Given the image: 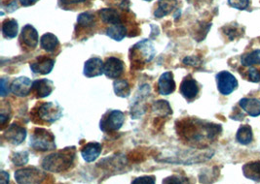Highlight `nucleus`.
Segmentation results:
<instances>
[{
	"mask_svg": "<svg viewBox=\"0 0 260 184\" xmlns=\"http://www.w3.org/2000/svg\"><path fill=\"white\" fill-rule=\"evenodd\" d=\"M10 115H11V111L9 109H4V106L2 105L1 114H0V122L2 126H4L6 122H8V120L10 119Z\"/></svg>",
	"mask_w": 260,
	"mask_h": 184,
	"instance_id": "ea45409f",
	"label": "nucleus"
},
{
	"mask_svg": "<svg viewBox=\"0 0 260 184\" xmlns=\"http://www.w3.org/2000/svg\"><path fill=\"white\" fill-rule=\"evenodd\" d=\"M115 94L121 98H128L131 95V86L127 80H116L113 82Z\"/></svg>",
	"mask_w": 260,
	"mask_h": 184,
	"instance_id": "c85d7f7f",
	"label": "nucleus"
},
{
	"mask_svg": "<svg viewBox=\"0 0 260 184\" xmlns=\"http://www.w3.org/2000/svg\"><path fill=\"white\" fill-rule=\"evenodd\" d=\"M102 150H103L102 144L96 142H91L86 144L80 150V153L85 161L91 163V162L95 161L100 157Z\"/></svg>",
	"mask_w": 260,
	"mask_h": 184,
	"instance_id": "6ab92c4d",
	"label": "nucleus"
},
{
	"mask_svg": "<svg viewBox=\"0 0 260 184\" xmlns=\"http://www.w3.org/2000/svg\"><path fill=\"white\" fill-rule=\"evenodd\" d=\"M11 161L15 166H24L28 162V153L26 151L16 152L13 154Z\"/></svg>",
	"mask_w": 260,
	"mask_h": 184,
	"instance_id": "473e14b6",
	"label": "nucleus"
},
{
	"mask_svg": "<svg viewBox=\"0 0 260 184\" xmlns=\"http://www.w3.org/2000/svg\"><path fill=\"white\" fill-rule=\"evenodd\" d=\"M20 42L23 46L26 47L28 49H36L38 42H39V36L36 28L31 24L24 25L20 36Z\"/></svg>",
	"mask_w": 260,
	"mask_h": 184,
	"instance_id": "ddd939ff",
	"label": "nucleus"
},
{
	"mask_svg": "<svg viewBox=\"0 0 260 184\" xmlns=\"http://www.w3.org/2000/svg\"><path fill=\"white\" fill-rule=\"evenodd\" d=\"M132 51L138 53L141 56V58L144 63L150 62L155 56L154 46L152 43L147 39L142 40L135 46L132 47Z\"/></svg>",
	"mask_w": 260,
	"mask_h": 184,
	"instance_id": "dca6fc26",
	"label": "nucleus"
},
{
	"mask_svg": "<svg viewBox=\"0 0 260 184\" xmlns=\"http://www.w3.org/2000/svg\"><path fill=\"white\" fill-rule=\"evenodd\" d=\"M95 24V17L90 12H85L78 16L77 25L83 29H92Z\"/></svg>",
	"mask_w": 260,
	"mask_h": 184,
	"instance_id": "cd10ccee",
	"label": "nucleus"
},
{
	"mask_svg": "<svg viewBox=\"0 0 260 184\" xmlns=\"http://www.w3.org/2000/svg\"><path fill=\"white\" fill-rule=\"evenodd\" d=\"M106 34L114 41H122L127 36V27L123 23L109 25L106 30Z\"/></svg>",
	"mask_w": 260,
	"mask_h": 184,
	"instance_id": "5701e85b",
	"label": "nucleus"
},
{
	"mask_svg": "<svg viewBox=\"0 0 260 184\" xmlns=\"http://www.w3.org/2000/svg\"><path fill=\"white\" fill-rule=\"evenodd\" d=\"M105 75L108 79H119L125 70L124 62L118 58H107L105 62Z\"/></svg>",
	"mask_w": 260,
	"mask_h": 184,
	"instance_id": "9d476101",
	"label": "nucleus"
},
{
	"mask_svg": "<svg viewBox=\"0 0 260 184\" xmlns=\"http://www.w3.org/2000/svg\"><path fill=\"white\" fill-rule=\"evenodd\" d=\"M32 82L26 77H20L11 82L10 89L15 96L26 97L32 92Z\"/></svg>",
	"mask_w": 260,
	"mask_h": 184,
	"instance_id": "9b49d317",
	"label": "nucleus"
},
{
	"mask_svg": "<svg viewBox=\"0 0 260 184\" xmlns=\"http://www.w3.org/2000/svg\"><path fill=\"white\" fill-rule=\"evenodd\" d=\"M62 116V108L59 104L45 102L38 105L32 111V118H37V122L54 123Z\"/></svg>",
	"mask_w": 260,
	"mask_h": 184,
	"instance_id": "7ed1b4c3",
	"label": "nucleus"
},
{
	"mask_svg": "<svg viewBox=\"0 0 260 184\" xmlns=\"http://www.w3.org/2000/svg\"><path fill=\"white\" fill-rule=\"evenodd\" d=\"M100 16L102 19V22L107 24H115V23H122L121 16L119 12L115 9H110V8H105L100 11Z\"/></svg>",
	"mask_w": 260,
	"mask_h": 184,
	"instance_id": "a878e982",
	"label": "nucleus"
},
{
	"mask_svg": "<svg viewBox=\"0 0 260 184\" xmlns=\"http://www.w3.org/2000/svg\"><path fill=\"white\" fill-rule=\"evenodd\" d=\"M76 158V149L74 147L66 148L45 156L41 161V167L51 173H61L70 170Z\"/></svg>",
	"mask_w": 260,
	"mask_h": 184,
	"instance_id": "f03ea898",
	"label": "nucleus"
},
{
	"mask_svg": "<svg viewBox=\"0 0 260 184\" xmlns=\"http://www.w3.org/2000/svg\"><path fill=\"white\" fill-rule=\"evenodd\" d=\"M252 139H253L252 129L248 124L242 125V126L238 129L236 134V140L239 144L244 145V146H248L252 142Z\"/></svg>",
	"mask_w": 260,
	"mask_h": 184,
	"instance_id": "bb28decb",
	"label": "nucleus"
},
{
	"mask_svg": "<svg viewBox=\"0 0 260 184\" xmlns=\"http://www.w3.org/2000/svg\"><path fill=\"white\" fill-rule=\"evenodd\" d=\"M180 135L188 142L202 143L213 141L221 132V127L217 124L204 123L199 119H187L180 124Z\"/></svg>",
	"mask_w": 260,
	"mask_h": 184,
	"instance_id": "f257e3e1",
	"label": "nucleus"
},
{
	"mask_svg": "<svg viewBox=\"0 0 260 184\" xmlns=\"http://www.w3.org/2000/svg\"><path fill=\"white\" fill-rule=\"evenodd\" d=\"M86 0H59V4L63 8H69L73 5L83 3Z\"/></svg>",
	"mask_w": 260,
	"mask_h": 184,
	"instance_id": "a19ab883",
	"label": "nucleus"
},
{
	"mask_svg": "<svg viewBox=\"0 0 260 184\" xmlns=\"http://www.w3.org/2000/svg\"><path fill=\"white\" fill-rule=\"evenodd\" d=\"M225 34L227 35V37L232 41L236 38H239L240 36H242L244 31L243 29H241L238 25H229V26H225L223 28Z\"/></svg>",
	"mask_w": 260,
	"mask_h": 184,
	"instance_id": "2f4dec72",
	"label": "nucleus"
},
{
	"mask_svg": "<svg viewBox=\"0 0 260 184\" xmlns=\"http://www.w3.org/2000/svg\"><path fill=\"white\" fill-rule=\"evenodd\" d=\"M40 47L42 50L49 54H53L57 51L59 47V41L58 37L53 33H45L40 38Z\"/></svg>",
	"mask_w": 260,
	"mask_h": 184,
	"instance_id": "4be33fe9",
	"label": "nucleus"
},
{
	"mask_svg": "<svg viewBox=\"0 0 260 184\" xmlns=\"http://www.w3.org/2000/svg\"><path fill=\"white\" fill-rule=\"evenodd\" d=\"M216 84L220 94L227 96L238 87V81L230 72L221 71L216 75Z\"/></svg>",
	"mask_w": 260,
	"mask_h": 184,
	"instance_id": "0eeeda50",
	"label": "nucleus"
},
{
	"mask_svg": "<svg viewBox=\"0 0 260 184\" xmlns=\"http://www.w3.org/2000/svg\"><path fill=\"white\" fill-rule=\"evenodd\" d=\"M53 90H54V82L47 79H40L32 82V93L38 99L48 97Z\"/></svg>",
	"mask_w": 260,
	"mask_h": 184,
	"instance_id": "a211bd4d",
	"label": "nucleus"
},
{
	"mask_svg": "<svg viewBox=\"0 0 260 184\" xmlns=\"http://www.w3.org/2000/svg\"><path fill=\"white\" fill-rule=\"evenodd\" d=\"M178 6V0H159L157 8L154 12L156 18H163L170 15Z\"/></svg>",
	"mask_w": 260,
	"mask_h": 184,
	"instance_id": "412c9836",
	"label": "nucleus"
},
{
	"mask_svg": "<svg viewBox=\"0 0 260 184\" xmlns=\"http://www.w3.org/2000/svg\"><path fill=\"white\" fill-rule=\"evenodd\" d=\"M183 64L189 65L192 67H199L202 64V59L198 57L191 56V57H187L183 59Z\"/></svg>",
	"mask_w": 260,
	"mask_h": 184,
	"instance_id": "e433bc0d",
	"label": "nucleus"
},
{
	"mask_svg": "<svg viewBox=\"0 0 260 184\" xmlns=\"http://www.w3.org/2000/svg\"><path fill=\"white\" fill-rule=\"evenodd\" d=\"M176 81L172 72H165L158 81V92L160 95H170L176 90Z\"/></svg>",
	"mask_w": 260,
	"mask_h": 184,
	"instance_id": "f3484780",
	"label": "nucleus"
},
{
	"mask_svg": "<svg viewBox=\"0 0 260 184\" xmlns=\"http://www.w3.org/2000/svg\"><path fill=\"white\" fill-rule=\"evenodd\" d=\"M179 91L188 102H192L197 98L200 92V86L197 81L193 79L191 75H188L181 81Z\"/></svg>",
	"mask_w": 260,
	"mask_h": 184,
	"instance_id": "6e6552de",
	"label": "nucleus"
},
{
	"mask_svg": "<svg viewBox=\"0 0 260 184\" xmlns=\"http://www.w3.org/2000/svg\"><path fill=\"white\" fill-rule=\"evenodd\" d=\"M144 1H147V2H150V1H153V0H144Z\"/></svg>",
	"mask_w": 260,
	"mask_h": 184,
	"instance_id": "c03bdc74",
	"label": "nucleus"
},
{
	"mask_svg": "<svg viewBox=\"0 0 260 184\" xmlns=\"http://www.w3.org/2000/svg\"><path fill=\"white\" fill-rule=\"evenodd\" d=\"M248 81L252 82H259L260 81V70L254 67H250L247 73Z\"/></svg>",
	"mask_w": 260,
	"mask_h": 184,
	"instance_id": "f704fd0d",
	"label": "nucleus"
},
{
	"mask_svg": "<svg viewBox=\"0 0 260 184\" xmlns=\"http://www.w3.org/2000/svg\"><path fill=\"white\" fill-rule=\"evenodd\" d=\"M149 94H150V86L148 84L142 85V87L140 88V92L137 93V95L135 97V100L133 101V105H132L131 113H132V116L134 118H138V117L142 116V113L141 111L144 113V110H143L144 109L143 108L144 102H142V101L145 100V98L147 96H149Z\"/></svg>",
	"mask_w": 260,
	"mask_h": 184,
	"instance_id": "4468645a",
	"label": "nucleus"
},
{
	"mask_svg": "<svg viewBox=\"0 0 260 184\" xmlns=\"http://www.w3.org/2000/svg\"><path fill=\"white\" fill-rule=\"evenodd\" d=\"M45 178L46 174L36 167L24 168L15 173V179L18 183H40Z\"/></svg>",
	"mask_w": 260,
	"mask_h": 184,
	"instance_id": "423d86ee",
	"label": "nucleus"
},
{
	"mask_svg": "<svg viewBox=\"0 0 260 184\" xmlns=\"http://www.w3.org/2000/svg\"><path fill=\"white\" fill-rule=\"evenodd\" d=\"M188 182V178L183 177L181 175H172L167 177L163 180V183H186Z\"/></svg>",
	"mask_w": 260,
	"mask_h": 184,
	"instance_id": "c9c22d12",
	"label": "nucleus"
},
{
	"mask_svg": "<svg viewBox=\"0 0 260 184\" xmlns=\"http://www.w3.org/2000/svg\"><path fill=\"white\" fill-rule=\"evenodd\" d=\"M154 113H156L159 115H170L173 114L172 108L170 104L168 103L165 100H160L153 104Z\"/></svg>",
	"mask_w": 260,
	"mask_h": 184,
	"instance_id": "7c9ffc66",
	"label": "nucleus"
},
{
	"mask_svg": "<svg viewBox=\"0 0 260 184\" xmlns=\"http://www.w3.org/2000/svg\"><path fill=\"white\" fill-rule=\"evenodd\" d=\"M105 62L102 58H92L84 64V76L87 78H95L105 74Z\"/></svg>",
	"mask_w": 260,
	"mask_h": 184,
	"instance_id": "f8f14e48",
	"label": "nucleus"
},
{
	"mask_svg": "<svg viewBox=\"0 0 260 184\" xmlns=\"http://www.w3.org/2000/svg\"><path fill=\"white\" fill-rule=\"evenodd\" d=\"M259 41H260V40H259Z\"/></svg>",
	"mask_w": 260,
	"mask_h": 184,
	"instance_id": "a18cd8bd",
	"label": "nucleus"
},
{
	"mask_svg": "<svg viewBox=\"0 0 260 184\" xmlns=\"http://www.w3.org/2000/svg\"><path fill=\"white\" fill-rule=\"evenodd\" d=\"M0 91H1L2 97H5L6 95H8L9 92H11L10 86H9V81L5 78H2L0 81Z\"/></svg>",
	"mask_w": 260,
	"mask_h": 184,
	"instance_id": "58836bf2",
	"label": "nucleus"
},
{
	"mask_svg": "<svg viewBox=\"0 0 260 184\" xmlns=\"http://www.w3.org/2000/svg\"><path fill=\"white\" fill-rule=\"evenodd\" d=\"M125 122V114L119 110H108L102 116L100 128L104 133H115Z\"/></svg>",
	"mask_w": 260,
	"mask_h": 184,
	"instance_id": "39448f33",
	"label": "nucleus"
},
{
	"mask_svg": "<svg viewBox=\"0 0 260 184\" xmlns=\"http://www.w3.org/2000/svg\"><path fill=\"white\" fill-rule=\"evenodd\" d=\"M156 181V177L153 175H143L141 177H138L132 181V183H144V184H154Z\"/></svg>",
	"mask_w": 260,
	"mask_h": 184,
	"instance_id": "4c0bfd02",
	"label": "nucleus"
},
{
	"mask_svg": "<svg viewBox=\"0 0 260 184\" xmlns=\"http://www.w3.org/2000/svg\"><path fill=\"white\" fill-rule=\"evenodd\" d=\"M244 175L250 180L260 181V161L249 162L243 166Z\"/></svg>",
	"mask_w": 260,
	"mask_h": 184,
	"instance_id": "393cba45",
	"label": "nucleus"
},
{
	"mask_svg": "<svg viewBox=\"0 0 260 184\" xmlns=\"http://www.w3.org/2000/svg\"><path fill=\"white\" fill-rule=\"evenodd\" d=\"M29 146L38 151H50L57 149L55 136L44 128H36L32 131Z\"/></svg>",
	"mask_w": 260,
	"mask_h": 184,
	"instance_id": "20e7f679",
	"label": "nucleus"
},
{
	"mask_svg": "<svg viewBox=\"0 0 260 184\" xmlns=\"http://www.w3.org/2000/svg\"><path fill=\"white\" fill-rule=\"evenodd\" d=\"M3 138L13 146H20L26 138V129L17 123H13L3 133Z\"/></svg>",
	"mask_w": 260,
	"mask_h": 184,
	"instance_id": "1a4fd4ad",
	"label": "nucleus"
},
{
	"mask_svg": "<svg viewBox=\"0 0 260 184\" xmlns=\"http://www.w3.org/2000/svg\"><path fill=\"white\" fill-rule=\"evenodd\" d=\"M21 5L24 6V7H28V6H31V5H35L37 1L39 0H19Z\"/></svg>",
	"mask_w": 260,
	"mask_h": 184,
	"instance_id": "37998d69",
	"label": "nucleus"
},
{
	"mask_svg": "<svg viewBox=\"0 0 260 184\" xmlns=\"http://www.w3.org/2000/svg\"><path fill=\"white\" fill-rule=\"evenodd\" d=\"M250 0H228V4L238 10H246L249 5Z\"/></svg>",
	"mask_w": 260,
	"mask_h": 184,
	"instance_id": "72a5a7b5",
	"label": "nucleus"
},
{
	"mask_svg": "<svg viewBox=\"0 0 260 184\" xmlns=\"http://www.w3.org/2000/svg\"><path fill=\"white\" fill-rule=\"evenodd\" d=\"M239 106L244 112L252 117L260 115V100L256 98H243L240 100Z\"/></svg>",
	"mask_w": 260,
	"mask_h": 184,
	"instance_id": "aec40b11",
	"label": "nucleus"
},
{
	"mask_svg": "<svg viewBox=\"0 0 260 184\" xmlns=\"http://www.w3.org/2000/svg\"><path fill=\"white\" fill-rule=\"evenodd\" d=\"M2 35L5 39L11 40L17 37L19 32V24L14 19H7L2 23Z\"/></svg>",
	"mask_w": 260,
	"mask_h": 184,
	"instance_id": "b1692460",
	"label": "nucleus"
},
{
	"mask_svg": "<svg viewBox=\"0 0 260 184\" xmlns=\"http://www.w3.org/2000/svg\"><path fill=\"white\" fill-rule=\"evenodd\" d=\"M241 63L245 67H251L252 65H260V50H254L244 55L241 58Z\"/></svg>",
	"mask_w": 260,
	"mask_h": 184,
	"instance_id": "c756f323",
	"label": "nucleus"
},
{
	"mask_svg": "<svg viewBox=\"0 0 260 184\" xmlns=\"http://www.w3.org/2000/svg\"><path fill=\"white\" fill-rule=\"evenodd\" d=\"M30 69L36 75H48L55 66V59L47 57H39L30 63Z\"/></svg>",
	"mask_w": 260,
	"mask_h": 184,
	"instance_id": "2eb2a0df",
	"label": "nucleus"
},
{
	"mask_svg": "<svg viewBox=\"0 0 260 184\" xmlns=\"http://www.w3.org/2000/svg\"><path fill=\"white\" fill-rule=\"evenodd\" d=\"M0 182L1 183H8L9 182V174L5 171H1L0 173Z\"/></svg>",
	"mask_w": 260,
	"mask_h": 184,
	"instance_id": "79ce46f5",
	"label": "nucleus"
}]
</instances>
